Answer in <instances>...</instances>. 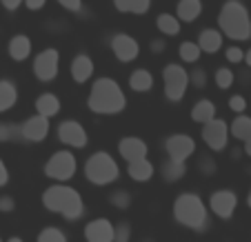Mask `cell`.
Returning a JSON list of instances; mask_svg holds the SVG:
<instances>
[{
  "label": "cell",
  "mask_w": 251,
  "mask_h": 242,
  "mask_svg": "<svg viewBox=\"0 0 251 242\" xmlns=\"http://www.w3.org/2000/svg\"><path fill=\"white\" fill-rule=\"evenodd\" d=\"M91 76H94V60H91V56L78 53V56L71 60V78H74L78 85H82V82H87Z\"/></svg>",
  "instance_id": "e0dca14e"
},
{
  "label": "cell",
  "mask_w": 251,
  "mask_h": 242,
  "mask_svg": "<svg viewBox=\"0 0 251 242\" xmlns=\"http://www.w3.org/2000/svg\"><path fill=\"white\" fill-rule=\"evenodd\" d=\"M176 11H178V18H180L182 23H194V20L202 14V2H200V0H178Z\"/></svg>",
  "instance_id": "ffe728a7"
},
{
  "label": "cell",
  "mask_w": 251,
  "mask_h": 242,
  "mask_svg": "<svg viewBox=\"0 0 251 242\" xmlns=\"http://www.w3.org/2000/svg\"><path fill=\"white\" fill-rule=\"evenodd\" d=\"M29 53H31V40H29V36H25V33H16L14 38L9 40L11 60L23 62V60H27L29 58Z\"/></svg>",
  "instance_id": "d6986e66"
},
{
  "label": "cell",
  "mask_w": 251,
  "mask_h": 242,
  "mask_svg": "<svg viewBox=\"0 0 251 242\" xmlns=\"http://www.w3.org/2000/svg\"><path fill=\"white\" fill-rule=\"evenodd\" d=\"M185 173H187L185 162H178V160H171V158H169V162H165V165H162V176H165V180H169V182L180 180Z\"/></svg>",
  "instance_id": "f1b7e54d"
},
{
  "label": "cell",
  "mask_w": 251,
  "mask_h": 242,
  "mask_svg": "<svg viewBox=\"0 0 251 242\" xmlns=\"http://www.w3.org/2000/svg\"><path fill=\"white\" fill-rule=\"evenodd\" d=\"M231 136L238 138V140H249L251 138V118L249 116H238L231 122Z\"/></svg>",
  "instance_id": "83f0119b"
},
{
  "label": "cell",
  "mask_w": 251,
  "mask_h": 242,
  "mask_svg": "<svg viewBox=\"0 0 251 242\" xmlns=\"http://www.w3.org/2000/svg\"><path fill=\"white\" fill-rule=\"evenodd\" d=\"M178 53H180L182 62H198L200 60V53H202V49H200L198 43H194V40H187V43L180 45V49H178Z\"/></svg>",
  "instance_id": "f546056e"
},
{
  "label": "cell",
  "mask_w": 251,
  "mask_h": 242,
  "mask_svg": "<svg viewBox=\"0 0 251 242\" xmlns=\"http://www.w3.org/2000/svg\"><path fill=\"white\" fill-rule=\"evenodd\" d=\"M213 116H216V105H213L211 100H200V102L194 105V109H191V120L200 124L213 120Z\"/></svg>",
  "instance_id": "cb8c5ba5"
},
{
  "label": "cell",
  "mask_w": 251,
  "mask_h": 242,
  "mask_svg": "<svg viewBox=\"0 0 251 242\" xmlns=\"http://www.w3.org/2000/svg\"><path fill=\"white\" fill-rule=\"evenodd\" d=\"M129 236H131V227H129L127 222H123V224H118V227H116L114 242H129Z\"/></svg>",
  "instance_id": "d590c367"
},
{
  "label": "cell",
  "mask_w": 251,
  "mask_h": 242,
  "mask_svg": "<svg viewBox=\"0 0 251 242\" xmlns=\"http://www.w3.org/2000/svg\"><path fill=\"white\" fill-rule=\"evenodd\" d=\"M7 182H9V171H7L5 162L0 160V187H5Z\"/></svg>",
  "instance_id": "ee69618b"
},
{
  "label": "cell",
  "mask_w": 251,
  "mask_h": 242,
  "mask_svg": "<svg viewBox=\"0 0 251 242\" xmlns=\"http://www.w3.org/2000/svg\"><path fill=\"white\" fill-rule=\"evenodd\" d=\"M165 149H167V153H169L171 160L185 162L187 158L194 153L196 145H194V140H191L189 136H185V133H176V136H171L169 140H167Z\"/></svg>",
  "instance_id": "5bb4252c"
},
{
  "label": "cell",
  "mask_w": 251,
  "mask_h": 242,
  "mask_svg": "<svg viewBox=\"0 0 251 242\" xmlns=\"http://www.w3.org/2000/svg\"><path fill=\"white\" fill-rule=\"evenodd\" d=\"M162 78H165V96L171 102H180L185 98V91L191 80L187 69L180 65H167L165 72H162Z\"/></svg>",
  "instance_id": "8992f818"
},
{
  "label": "cell",
  "mask_w": 251,
  "mask_h": 242,
  "mask_svg": "<svg viewBox=\"0 0 251 242\" xmlns=\"http://www.w3.org/2000/svg\"><path fill=\"white\" fill-rule=\"evenodd\" d=\"M0 242H2V240H0Z\"/></svg>",
  "instance_id": "f907efd6"
},
{
  "label": "cell",
  "mask_w": 251,
  "mask_h": 242,
  "mask_svg": "<svg viewBox=\"0 0 251 242\" xmlns=\"http://www.w3.org/2000/svg\"><path fill=\"white\" fill-rule=\"evenodd\" d=\"M129 87H131L133 91H138V94L149 91L153 87V76L147 72V69H136V72L129 76Z\"/></svg>",
  "instance_id": "d4e9b609"
},
{
  "label": "cell",
  "mask_w": 251,
  "mask_h": 242,
  "mask_svg": "<svg viewBox=\"0 0 251 242\" xmlns=\"http://www.w3.org/2000/svg\"><path fill=\"white\" fill-rule=\"evenodd\" d=\"M45 5H47V0H25V7L29 11H40Z\"/></svg>",
  "instance_id": "ab89813d"
},
{
  "label": "cell",
  "mask_w": 251,
  "mask_h": 242,
  "mask_svg": "<svg viewBox=\"0 0 251 242\" xmlns=\"http://www.w3.org/2000/svg\"><path fill=\"white\" fill-rule=\"evenodd\" d=\"M87 105L94 114L100 116H116L127 107V98H125L123 89L118 87V82L111 78H98L91 87V94Z\"/></svg>",
  "instance_id": "6da1fadb"
},
{
  "label": "cell",
  "mask_w": 251,
  "mask_h": 242,
  "mask_svg": "<svg viewBox=\"0 0 251 242\" xmlns=\"http://www.w3.org/2000/svg\"><path fill=\"white\" fill-rule=\"evenodd\" d=\"M0 2H2V7H5L7 11H16L25 2V0H0Z\"/></svg>",
  "instance_id": "7bdbcfd3"
},
{
  "label": "cell",
  "mask_w": 251,
  "mask_h": 242,
  "mask_svg": "<svg viewBox=\"0 0 251 242\" xmlns=\"http://www.w3.org/2000/svg\"><path fill=\"white\" fill-rule=\"evenodd\" d=\"M43 204H45V209L65 216V220H69V222L82 218V214H85V204H82L80 194L65 185L49 187L43 194Z\"/></svg>",
  "instance_id": "3957f363"
},
{
  "label": "cell",
  "mask_w": 251,
  "mask_h": 242,
  "mask_svg": "<svg viewBox=\"0 0 251 242\" xmlns=\"http://www.w3.org/2000/svg\"><path fill=\"white\" fill-rule=\"evenodd\" d=\"M118 165L116 160L104 151H98L85 162V176L91 185L96 187H104V185H111L114 180H118Z\"/></svg>",
  "instance_id": "5b68a950"
},
{
  "label": "cell",
  "mask_w": 251,
  "mask_h": 242,
  "mask_svg": "<svg viewBox=\"0 0 251 242\" xmlns=\"http://www.w3.org/2000/svg\"><path fill=\"white\" fill-rule=\"evenodd\" d=\"M58 69H60V53H58V49H45L33 60V73H36V78L40 82L56 80Z\"/></svg>",
  "instance_id": "ba28073f"
},
{
  "label": "cell",
  "mask_w": 251,
  "mask_h": 242,
  "mask_svg": "<svg viewBox=\"0 0 251 242\" xmlns=\"http://www.w3.org/2000/svg\"><path fill=\"white\" fill-rule=\"evenodd\" d=\"M236 204H238V198L233 191H216V194H211V200H209V207H211V211L218 218L223 220H229L233 216V211H236Z\"/></svg>",
  "instance_id": "7c38bea8"
},
{
  "label": "cell",
  "mask_w": 251,
  "mask_h": 242,
  "mask_svg": "<svg viewBox=\"0 0 251 242\" xmlns=\"http://www.w3.org/2000/svg\"><path fill=\"white\" fill-rule=\"evenodd\" d=\"M7 242H23V240H20V238H9Z\"/></svg>",
  "instance_id": "c3c4849f"
},
{
  "label": "cell",
  "mask_w": 251,
  "mask_h": 242,
  "mask_svg": "<svg viewBox=\"0 0 251 242\" xmlns=\"http://www.w3.org/2000/svg\"><path fill=\"white\" fill-rule=\"evenodd\" d=\"M58 138H60V143H65L67 147L74 149H82L87 145V131L76 120H65L58 127Z\"/></svg>",
  "instance_id": "8fae6325"
},
{
  "label": "cell",
  "mask_w": 251,
  "mask_h": 242,
  "mask_svg": "<svg viewBox=\"0 0 251 242\" xmlns=\"http://www.w3.org/2000/svg\"><path fill=\"white\" fill-rule=\"evenodd\" d=\"M229 109L236 111V114H242V111L247 109V100L242 98V96H231V98H229Z\"/></svg>",
  "instance_id": "74e56055"
},
{
  "label": "cell",
  "mask_w": 251,
  "mask_h": 242,
  "mask_svg": "<svg viewBox=\"0 0 251 242\" xmlns=\"http://www.w3.org/2000/svg\"><path fill=\"white\" fill-rule=\"evenodd\" d=\"M189 78H191V82H194L198 89H202V87L207 85V73H204V69H196L194 73H189Z\"/></svg>",
  "instance_id": "f35d334b"
},
{
  "label": "cell",
  "mask_w": 251,
  "mask_h": 242,
  "mask_svg": "<svg viewBox=\"0 0 251 242\" xmlns=\"http://www.w3.org/2000/svg\"><path fill=\"white\" fill-rule=\"evenodd\" d=\"M118 151L127 162H136L147 158V145L140 138H123L118 143Z\"/></svg>",
  "instance_id": "2e32d148"
},
{
  "label": "cell",
  "mask_w": 251,
  "mask_h": 242,
  "mask_svg": "<svg viewBox=\"0 0 251 242\" xmlns=\"http://www.w3.org/2000/svg\"><path fill=\"white\" fill-rule=\"evenodd\" d=\"M38 242H67V238H65V233H62L60 229L47 227V229H43V231H40Z\"/></svg>",
  "instance_id": "4dcf8cb0"
},
{
  "label": "cell",
  "mask_w": 251,
  "mask_h": 242,
  "mask_svg": "<svg viewBox=\"0 0 251 242\" xmlns=\"http://www.w3.org/2000/svg\"><path fill=\"white\" fill-rule=\"evenodd\" d=\"M165 47H167L165 40H151V51L153 53H162L165 51Z\"/></svg>",
  "instance_id": "f6af8a7d"
},
{
  "label": "cell",
  "mask_w": 251,
  "mask_h": 242,
  "mask_svg": "<svg viewBox=\"0 0 251 242\" xmlns=\"http://www.w3.org/2000/svg\"><path fill=\"white\" fill-rule=\"evenodd\" d=\"M76 167L78 165H76L74 153L71 151H58L47 160V165H45V173H47L49 178H53V180H69V178H74V173H76Z\"/></svg>",
  "instance_id": "52a82bcc"
},
{
  "label": "cell",
  "mask_w": 251,
  "mask_h": 242,
  "mask_svg": "<svg viewBox=\"0 0 251 242\" xmlns=\"http://www.w3.org/2000/svg\"><path fill=\"white\" fill-rule=\"evenodd\" d=\"M20 133H23V138L29 140V143H40V140H45L49 133V118L43 114L33 116V118H29L27 122H23Z\"/></svg>",
  "instance_id": "9a60e30c"
},
{
  "label": "cell",
  "mask_w": 251,
  "mask_h": 242,
  "mask_svg": "<svg viewBox=\"0 0 251 242\" xmlns=\"http://www.w3.org/2000/svg\"><path fill=\"white\" fill-rule=\"evenodd\" d=\"M200 165H202V173H216V162H211L209 160V158H202V160H200Z\"/></svg>",
  "instance_id": "60d3db41"
},
{
  "label": "cell",
  "mask_w": 251,
  "mask_h": 242,
  "mask_svg": "<svg viewBox=\"0 0 251 242\" xmlns=\"http://www.w3.org/2000/svg\"><path fill=\"white\" fill-rule=\"evenodd\" d=\"M116 227L107 218H96L85 227V240L87 242H114Z\"/></svg>",
  "instance_id": "4fadbf2b"
},
{
  "label": "cell",
  "mask_w": 251,
  "mask_h": 242,
  "mask_svg": "<svg viewBox=\"0 0 251 242\" xmlns=\"http://www.w3.org/2000/svg\"><path fill=\"white\" fill-rule=\"evenodd\" d=\"M18 100V89L14 87V82L0 80V111H7L16 105Z\"/></svg>",
  "instance_id": "484cf974"
},
{
  "label": "cell",
  "mask_w": 251,
  "mask_h": 242,
  "mask_svg": "<svg viewBox=\"0 0 251 242\" xmlns=\"http://www.w3.org/2000/svg\"><path fill=\"white\" fill-rule=\"evenodd\" d=\"M245 153L251 158V138H249V140H245Z\"/></svg>",
  "instance_id": "bcb514c9"
},
{
  "label": "cell",
  "mask_w": 251,
  "mask_h": 242,
  "mask_svg": "<svg viewBox=\"0 0 251 242\" xmlns=\"http://www.w3.org/2000/svg\"><path fill=\"white\" fill-rule=\"evenodd\" d=\"M218 27L220 31L231 40H249L251 38V16L249 9L240 0H225L218 14Z\"/></svg>",
  "instance_id": "7a4b0ae2"
},
{
  "label": "cell",
  "mask_w": 251,
  "mask_h": 242,
  "mask_svg": "<svg viewBox=\"0 0 251 242\" xmlns=\"http://www.w3.org/2000/svg\"><path fill=\"white\" fill-rule=\"evenodd\" d=\"M23 136L20 129L16 124H7V122H0V143H7V140H14V138Z\"/></svg>",
  "instance_id": "d6a6232c"
},
{
  "label": "cell",
  "mask_w": 251,
  "mask_h": 242,
  "mask_svg": "<svg viewBox=\"0 0 251 242\" xmlns=\"http://www.w3.org/2000/svg\"><path fill=\"white\" fill-rule=\"evenodd\" d=\"M58 5L62 9L71 11V14H80L82 11V0H58Z\"/></svg>",
  "instance_id": "8d00e7d4"
},
{
  "label": "cell",
  "mask_w": 251,
  "mask_h": 242,
  "mask_svg": "<svg viewBox=\"0 0 251 242\" xmlns=\"http://www.w3.org/2000/svg\"><path fill=\"white\" fill-rule=\"evenodd\" d=\"M225 58H227L231 65H238V62H245V51L240 47H229L225 51Z\"/></svg>",
  "instance_id": "e575fe53"
},
{
  "label": "cell",
  "mask_w": 251,
  "mask_h": 242,
  "mask_svg": "<svg viewBox=\"0 0 251 242\" xmlns=\"http://www.w3.org/2000/svg\"><path fill=\"white\" fill-rule=\"evenodd\" d=\"M227 138H229V127L225 120L213 118L209 122H204L202 127V140L209 149L213 151H223L227 147Z\"/></svg>",
  "instance_id": "9c48e42d"
},
{
  "label": "cell",
  "mask_w": 251,
  "mask_h": 242,
  "mask_svg": "<svg viewBox=\"0 0 251 242\" xmlns=\"http://www.w3.org/2000/svg\"><path fill=\"white\" fill-rule=\"evenodd\" d=\"M114 7L120 11V14L142 16L151 9V0H114Z\"/></svg>",
  "instance_id": "44dd1931"
},
{
  "label": "cell",
  "mask_w": 251,
  "mask_h": 242,
  "mask_svg": "<svg viewBox=\"0 0 251 242\" xmlns=\"http://www.w3.org/2000/svg\"><path fill=\"white\" fill-rule=\"evenodd\" d=\"M247 204L251 207V191H249V195H247Z\"/></svg>",
  "instance_id": "681fc988"
},
{
  "label": "cell",
  "mask_w": 251,
  "mask_h": 242,
  "mask_svg": "<svg viewBox=\"0 0 251 242\" xmlns=\"http://www.w3.org/2000/svg\"><path fill=\"white\" fill-rule=\"evenodd\" d=\"M245 62L251 67V49H249V51H245Z\"/></svg>",
  "instance_id": "7dc6e473"
},
{
  "label": "cell",
  "mask_w": 251,
  "mask_h": 242,
  "mask_svg": "<svg viewBox=\"0 0 251 242\" xmlns=\"http://www.w3.org/2000/svg\"><path fill=\"white\" fill-rule=\"evenodd\" d=\"M233 72L231 69H227V67H220L218 72H216V85L220 87V89H229V87L233 85Z\"/></svg>",
  "instance_id": "1f68e13d"
},
{
  "label": "cell",
  "mask_w": 251,
  "mask_h": 242,
  "mask_svg": "<svg viewBox=\"0 0 251 242\" xmlns=\"http://www.w3.org/2000/svg\"><path fill=\"white\" fill-rule=\"evenodd\" d=\"M0 211H14V200L9 195H2L0 198Z\"/></svg>",
  "instance_id": "b9f144b4"
},
{
  "label": "cell",
  "mask_w": 251,
  "mask_h": 242,
  "mask_svg": "<svg viewBox=\"0 0 251 242\" xmlns=\"http://www.w3.org/2000/svg\"><path fill=\"white\" fill-rule=\"evenodd\" d=\"M127 171L136 182H147V180H151V176H153V165L147 160V158H142V160L129 162Z\"/></svg>",
  "instance_id": "7402d4cb"
},
{
  "label": "cell",
  "mask_w": 251,
  "mask_h": 242,
  "mask_svg": "<svg viewBox=\"0 0 251 242\" xmlns=\"http://www.w3.org/2000/svg\"><path fill=\"white\" fill-rule=\"evenodd\" d=\"M174 218L180 224H185V227L196 229V231H204L209 224L207 209H204L202 200H200L196 194H182L176 198Z\"/></svg>",
  "instance_id": "277c9868"
},
{
  "label": "cell",
  "mask_w": 251,
  "mask_h": 242,
  "mask_svg": "<svg viewBox=\"0 0 251 242\" xmlns=\"http://www.w3.org/2000/svg\"><path fill=\"white\" fill-rule=\"evenodd\" d=\"M36 109H38V114L47 116V118H53V116L60 111V100L53 94H43L36 100Z\"/></svg>",
  "instance_id": "603a6c76"
},
{
  "label": "cell",
  "mask_w": 251,
  "mask_h": 242,
  "mask_svg": "<svg viewBox=\"0 0 251 242\" xmlns=\"http://www.w3.org/2000/svg\"><path fill=\"white\" fill-rule=\"evenodd\" d=\"M111 51H114V56L120 62H131L138 58L140 47H138V40L133 36H129V33H116L114 38H111Z\"/></svg>",
  "instance_id": "30bf717a"
},
{
  "label": "cell",
  "mask_w": 251,
  "mask_h": 242,
  "mask_svg": "<svg viewBox=\"0 0 251 242\" xmlns=\"http://www.w3.org/2000/svg\"><path fill=\"white\" fill-rule=\"evenodd\" d=\"M156 27L160 29L165 36H178V33H180V18L174 14H160L156 18Z\"/></svg>",
  "instance_id": "4316f807"
},
{
  "label": "cell",
  "mask_w": 251,
  "mask_h": 242,
  "mask_svg": "<svg viewBox=\"0 0 251 242\" xmlns=\"http://www.w3.org/2000/svg\"><path fill=\"white\" fill-rule=\"evenodd\" d=\"M225 43V33L220 29H202L198 36V45L204 53H216L223 49Z\"/></svg>",
  "instance_id": "ac0fdd59"
},
{
  "label": "cell",
  "mask_w": 251,
  "mask_h": 242,
  "mask_svg": "<svg viewBox=\"0 0 251 242\" xmlns=\"http://www.w3.org/2000/svg\"><path fill=\"white\" fill-rule=\"evenodd\" d=\"M109 200H111V204L114 207H118V209H127L129 204H131V195L127 194V191H114V194L109 195Z\"/></svg>",
  "instance_id": "836d02e7"
}]
</instances>
